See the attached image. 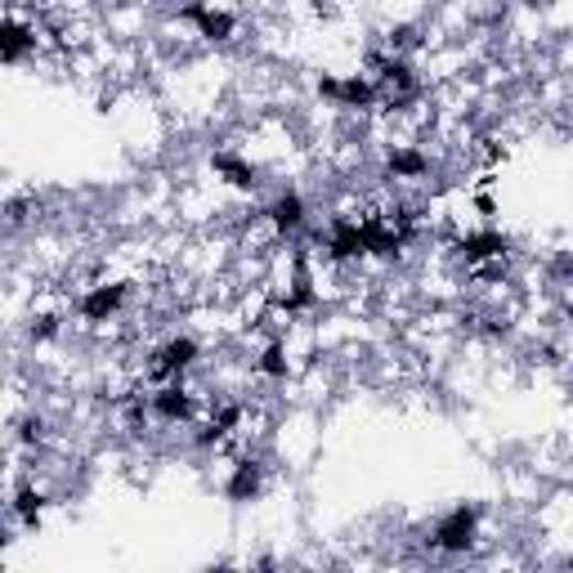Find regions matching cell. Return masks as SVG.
I'll use <instances>...</instances> for the list:
<instances>
[{
    "label": "cell",
    "instance_id": "obj_2",
    "mask_svg": "<svg viewBox=\"0 0 573 573\" xmlns=\"http://www.w3.org/2000/svg\"><path fill=\"white\" fill-rule=\"evenodd\" d=\"M479 507H453L448 516L435 520V529H430V547L435 551H448V555H462L475 547L479 538Z\"/></svg>",
    "mask_w": 573,
    "mask_h": 573
},
{
    "label": "cell",
    "instance_id": "obj_10",
    "mask_svg": "<svg viewBox=\"0 0 573 573\" xmlns=\"http://www.w3.org/2000/svg\"><path fill=\"white\" fill-rule=\"evenodd\" d=\"M260 488H264V466H260L256 457H242V462L234 466L229 484H225V497H229V501H256Z\"/></svg>",
    "mask_w": 573,
    "mask_h": 573
},
{
    "label": "cell",
    "instance_id": "obj_9",
    "mask_svg": "<svg viewBox=\"0 0 573 573\" xmlns=\"http://www.w3.org/2000/svg\"><path fill=\"white\" fill-rule=\"evenodd\" d=\"M210 171L220 175V184H229V188H238V193H251V188H256V166H251L247 158L229 153V149H220V153L210 158Z\"/></svg>",
    "mask_w": 573,
    "mask_h": 573
},
{
    "label": "cell",
    "instance_id": "obj_12",
    "mask_svg": "<svg viewBox=\"0 0 573 573\" xmlns=\"http://www.w3.org/2000/svg\"><path fill=\"white\" fill-rule=\"evenodd\" d=\"M41 511H45V493H41L36 484H23V488L14 493V516H19L23 525H36Z\"/></svg>",
    "mask_w": 573,
    "mask_h": 573
},
{
    "label": "cell",
    "instance_id": "obj_11",
    "mask_svg": "<svg viewBox=\"0 0 573 573\" xmlns=\"http://www.w3.org/2000/svg\"><path fill=\"white\" fill-rule=\"evenodd\" d=\"M264 381H286V372H292V364H286V340H269L264 349H260V358H256V364H251Z\"/></svg>",
    "mask_w": 573,
    "mask_h": 573
},
{
    "label": "cell",
    "instance_id": "obj_3",
    "mask_svg": "<svg viewBox=\"0 0 573 573\" xmlns=\"http://www.w3.org/2000/svg\"><path fill=\"white\" fill-rule=\"evenodd\" d=\"M130 301V282L112 278V282H95L77 296V318L82 323H112Z\"/></svg>",
    "mask_w": 573,
    "mask_h": 573
},
{
    "label": "cell",
    "instance_id": "obj_14",
    "mask_svg": "<svg viewBox=\"0 0 573 573\" xmlns=\"http://www.w3.org/2000/svg\"><path fill=\"white\" fill-rule=\"evenodd\" d=\"M45 440V421L41 417H28L23 421V444H41Z\"/></svg>",
    "mask_w": 573,
    "mask_h": 573
},
{
    "label": "cell",
    "instance_id": "obj_15",
    "mask_svg": "<svg viewBox=\"0 0 573 573\" xmlns=\"http://www.w3.org/2000/svg\"><path fill=\"white\" fill-rule=\"evenodd\" d=\"M475 210H479V215H484V220H493V215H497V202H493V197H484V193H479V197H475Z\"/></svg>",
    "mask_w": 573,
    "mask_h": 573
},
{
    "label": "cell",
    "instance_id": "obj_13",
    "mask_svg": "<svg viewBox=\"0 0 573 573\" xmlns=\"http://www.w3.org/2000/svg\"><path fill=\"white\" fill-rule=\"evenodd\" d=\"M58 336V314H32V340Z\"/></svg>",
    "mask_w": 573,
    "mask_h": 573
},
{
    "label": "cell",
    "instance_id": "obj_7",
    "mask_svg": "<svg viewBox=\"0 0 573 573\" xmlns=\"http://www.w3.org/2000/svg\"><path fill=\"white\" fill-rule=\"evenodd\" d=\"M180 19L193 23L197 36H206V41H229L234 28H238L229 10H215V6H206V0H188V6L180 10Z\"/></svg>",
    "mask_w": 573,
    "mask_h": 573
},
{
    "label": "cell",
    "instance_id": "obj_1",
    "mask_svg": "<svg viewBox=\"0 0 573 573\" xmlns=\"http://www.w3.org/2000/svg\"><path fill=\"white\" fill-rule=\"evenodd\" d=\"M202 358V345L193 336H171L166 345H158L143 364V381L149 386H166V381H184V372Z\"/></svg>",
    "mask_w": 573,
    "mask_h": 573
},
{
    "label": "cell",
    "instance_id": "obj_5",
    "mask_svg": "<svg viewBox=\"0 0 573 573\" xmlns=\"http://www.w3.org/2000/svg\"><path fill=\"white\" fill-rule=\"evenodd\" d=\"M149 408H153V421L162 425H188L197 417V394L184 381H166L149 390Z\"/></svg>",
    "mask_w": 573,
    "mask_h": 573
},
{
    "label": "cell",
    "instance_id": "obj_6",
    "mask_svg": "<svg viewBox=\"0 0 573 573\" xmlns=\"http://www.w3.org/2000/svg\"><path fill=\"white\" fill-rule=\"evenodd\" d=\"M260 220L269 225L273 238L301 234V229H305V197H301V193H278V197L260 210Z\"/></svg>",
    "mask_w": 573,
    "mask_h": 573
},
{
    "label": "cell",
    "instance_id": "obj_8",
    "mask_svg": "<svg viewBox=\"0 0 573 573\" xmlns=\"http://www.w3.org/2000/svg\"><path fill=\"white\" fill-rule=\"evenodd\" d=\"M386 175L390 180H403V184H417L430 175V153L417 149V143H394L386 153Z\"/></svg>",
    "mask_w": 573,
    "mask_h": 573
},
{
    "label": "cell",
    "instance_id": "obj_4",
    "mask_svg": "<svg viewBox=\"0 0 573 573\" xmlns=\"http://www.w3.org/2000/svg\"><path fill=\"white\" fill-rule=\"evenodd\" d=\"M318 95L336 108H354V112H368L377 108V86L368 72H349V77H318Z\"/></svg>",
    "mask_w": 573,
    "mask_h": 573
}]
</instances>
